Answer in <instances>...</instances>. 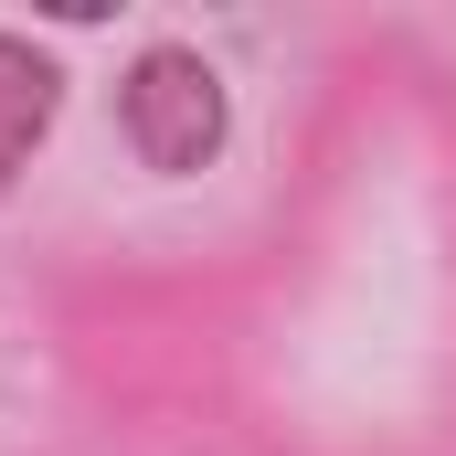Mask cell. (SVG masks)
I'll return each instance as SVG.
<instances>
[{"label": "cell", "instance_id": "cell-2", "mask_svg": "<svg viewBox=\"0 0 456 456\" xmlns=\"http://www.w3.org/2000/svg\"><path fill=\"white\" fill-rule=\"evenodd\" d=\"M53 96H64V75L21 43V32H0V191L21 181V159L43 149V127H53Z\"/></svg>", "mask_w": 456, "mask_h": 456}, {"label": "cell", "instance_id": "cell-1", "mask_svg": "<svg viewBox=\"0 0 456 456\" xmlns=\"http://www.w3.org/2000/svg\"><path fill=\"white\" fill-rule=\"evenodd\" d=\"M117 127H127V149L149 170H202L224 149V75L202 53H181V43H149L127 64V86H117Z\"/></svg>", "mask_w": 456, "mask_h": 456}]
</instances>
